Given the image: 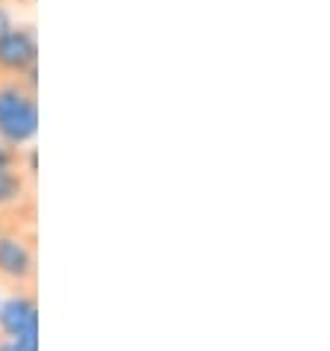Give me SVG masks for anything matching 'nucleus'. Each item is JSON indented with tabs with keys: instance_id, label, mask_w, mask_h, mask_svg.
Instances as JSON below:
<instances>
[{
	"instance_id": "nucleus-1",
	"label": "nucleus",
	"mask_w": 330,
	"mask_h": 351,
	"mask_svg": "<svg viewBox=\"0 0 330 351\" xmlns=\"http://www.w3.org/2000/svg\"><path fill=\"white\" fill-rule=\"evenodd\" d=\"M38 133V104L15 77H0V142L9 148H27Z\"/></svg>"
},
{
	"instance_id": "nucleus-7",
	"label": "nucleus",
	"mask_w": 330,
	"mask_h": 351,
	"mask_svg": "<svg viewBox=\"0 0 330 351\" xmlns=\"http://www.w3.org/2000/svg\"><path fill=\"white\" fill-rule=\"evenodd\" d=\"M12 27H15V21H12V12H9V9H6L3 3H0V38H3L9 30H12Z\"/></svg>"
},
{
	"instance_id": "nucleus-3",
	"label": "nucleus",
	"mask_w": 330,
	"mask_h": 351,
	"mask_svg": "<svg viewBox=\"0 0 330 351\" xmlns=\"http://www.w3.org/2000/svg\"><path fill=\"white\" fill-rule=\"evenodd\" d=\"M0 337L18 339L21 346L38 351L36 292H9V295L0 301Z\"/></svg>"
},
{
	"instance_id": "nucleus-4",
	"label": "nucleus",
	"mask_w": 330,
	"mask_h": 351,
	"mask_svg": "<svg viewBox=\"0 0 330 351\" xmlns=\"http://www.w3.org/2000/svg\"><path fill=\"white\" fill-rule=\"evenodd\" d=\"M38 65V45L36 33L27 24H15L3 38H0V77H21Z\"/></svg>"
},
{
	"instance_id": "nucleus-2",
	"label": "nucleus",
	"mask_w": 330,
	"mask_h": 351,
	"mask_svg": "<svg viewBox=\"0 0 330 351\" xmlns=\"http://www.w3.org/2000/svg\"><path fill=\"white\" fill-rule=\"evenodd\" d=\"M36 237L30 228L6 224L0 233V289L33 292L36 287Z\"/></svg>"
},
{
	"instance_id": "nucleus-5",
	"label": "nucleus",
	"mask_w": 330,
	"mask_h": 351,
	"mask_svg": "<svg viewBox=\"0 0 330 351\" xmlns=\"http://www.w3.org/2000/svg\"><path fill=\"white\" fill-rule=\"evenodd\" d=\"M33 210V180H27L21 165L0 169V216L18 228V216Z\"/></svg>"
},
{
	"instance_id": "nucleus-8",
	"label": "nucleus",
	"mask_w": 330,
	"mask_h": 351,
	"mask_svg": "<svg viewBox=\"0 0 330 351\" xmlns=\"http://www.w3.org/2000/svg\"><path fill=\"white\" fill-rule=\"evenodd\" d=\"M3 230H6V219H3V216H0V233H3Z\"/></svg>"
},
{
	"instance_id": "nucleus-6",
	"label": "nucleus",
	"mask_w": 330,
	"mask_h": 351,
	"mask_svg": "<svg viewBox=\"0 0 330 351\" xmlns=\"http://www.w3.org/2000/svg\"><path fill=\"white\" fill-rule=\"evenodd\" d=\"M15 165H21V151L0 142V169H15Z\"/></svg>"
}]
</instances>
